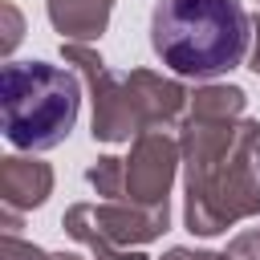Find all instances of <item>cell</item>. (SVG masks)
Listing matches in <instances>:
<instances>
[{
    "label": "cell",
    "mask_w": 260,
    "mask_h": 260,
    "mask_svg": "<svg viewBox=\"0 0 260 260\" xmlns=\"http://www.w3.org/2000/svg\"><path fill=\"white\" fill-rule=\"evenodd\" d=\"M179 146L187 162V228L195 236L228 232L260 211V122L187 118Z\"/></svg>",
    "instance_id": "obj_1"
},
{
    "label": "cell",
    "mask_w": 260,
    "mask_h": 260,
    "mask_svg": "<svg viewBox=\"0 0 260 260\" xmlns=\"http://www.w3.org/2000/svg\"><path fill=\"white\" fill-rule=\"evenodd\" d=\"M252 20L240 0H158L150 16L154 57L195 81L236 69L248 53Z\"/></svg>",
    "instance_id": "obj_2"
},
{
    "label": "cell",
    "mask_w": 260,
    "mask_h": 260,
    "mask_svg": "<svg viewBox=\"0 0 260 260\" xmlns=\"http://www.w3.org/2000/svg\"><path fill=\"white\" fill-rule=\"evenodd\" d=\"M0 110L4 138L20 150H49L69 138L81 85L69 69L49 61H8L0 73Z\"/></svg>",
    "instance_id": "obj_3"
},
{
    "label": "cell",
    "mask_w": 260,
    "mask_h": 260,
    "mask_svg": "<svg viewBox=\"0 0 260 260\" xmlns=\"http://www.w3.org/2000/svg\"><path fill=\"white\" fill-rule=\"evenodd\" d=\"M61 57L69 65H77L89 81V102H93V138L102 142H130V134H142L138 130V118H134V102H130V89H126V77H118L114 69H106V61L89 49V45H73V41H61Z\"/></svg>",
    "instance_id": "obj_4"
},
{
    "label": "cell",
    "mask_w": 260,
    "mask_h": 260,
    "mask_svg": "<svg viewBox=\"0 0 260 260\" xmlns=\"http://www.w3.org/2000/svg\"><path fill=\"white\" fill-rule=\"evenodd\" d=\"M179 154H183V146L171 134H162V130L138 134L130 146V158H126V199L146 203V207L167 203V191L179 171Z\"/></svg>",
    "instance_id": "obj_5"
},
{
    "label": "cell",
    "mask_w": 260,
    "mask_h": 260,
    "mask_svg": "<svg viewBox=\"0 0 260 260\" xmlns=\"http://www.w3.org/2000/svg\"><path fill=\"white\" fill-rule=\"evenodd\" d=\"M69 215H77L81 223H89L102 240L130 248V244H150L154 236L167 232V203H130V199H106V203H73Z\"/></svg>",
    "instance_id": "obj_6"
},
{
    "label": "cell",
    "mask_w": 260,
    "mask_h": 260,
    "mask_svg": "<svg viewBox=\"0 0 260 260\" xmlns=\"http://www.w3.org/2000/svg\"><path fill=\"white\" fill-rule=\"evenodd\" d=\"M126 89H130V102H134V118H138V130H162V126H175L183 118V110L191 106V93L154 73V69H130L126 73Z\"/></svg>",
    "instance_id": "obj_7"
},
{
    "label": "cell",
    "mask_w": 260,
    "mask_h": 260,
    "mask_svg": "<svg viewBox=\"0 0 260 260\" xmlns=\"http://www.w3.org/2000/svg\"><path fill=\"white\" fill-rule=\"evenodd\" d=\"M53 191V167L41 158L8 154L0 158V203H4V228L16 232V215L28 207H41Z\"/></svg>",
    "instance_id": "obj_8"
},
{
    "label": "cell",
    "mask_w": 260,
    "mask_h": 260,
    "mask_svg": "<svg viewBox=\"0 0 260 260\" xmlns=\"http://www.w3.org/2000/svg\"><path fill=\"white\" fill-rule=\"evenodd\" d=\"M114 12V0H49V20L61 32V41L89 45L106 32Z\"/></svg>",
    "instance_id": "obj_9"
},
{
    "label": "cell",
    "mask_w": 260,
    "mask_h": 260,
    "mask_svg": "<svg viewBox=\"0 0 260 260\" xmlns=\"http://www.w3.org/2000/svg\"><path fill=\"white\" fill-rule=\"evenodd\" d=\"M244 89L240 85H203L191 93V114L187 118H215V122H228V118H244Z\"/></svg>",
    "instance_id": "obj_10"
},
{
    "label": "cell",
    "mask_w": 260,
    "mask_h": 260,
    "mask_svg": "<svg viewBox=\"0 0 260 260\" xmlns=\"http://www.w3.org/2000/svg\"><path fill=\"white\" fill-rule=\"evenodd\" d=\"M61 223H65V232H69L77 244H85V248L93 252V260H146L142 252H130V248H118V244L102 240L89 223H81V219H77V215H69V211H65V219H61Z\"/></svg>",
    "instance_id": "obj_11"
},
{
    "label": "cell",
    "mask_w": 260,
    "mask_h": 260,
    "mask_svg": "<svg viewBox=\"0 0 260 260\" xmlns=\"http://www.w3.org/2000/svg\"><path fill=\"white\" fill-rule=\"evenodd\" d=\"M89 187L106 199H126V158H114V154H102L93 158V167L85 171Z\"/></svg>",
    "instance_id": "obj_12"
},
{
    "label": "cell",
    "mask_w": 260,
    "mask_h": 260,
    "mask_svg": "<svg viewBox=\"0 0 260 260\" xmlns=\"http://www.w3.org/2000/svg\"><path fill=\"white\" fill-rule=\"evenodd\" d=\"M228 260H260V228H248L232 240L228 248Z\"/></svg>",
    "instance_id": "obj_13"
},
{
    "label": "cell",
    "mask_w": 260,
    "mask_h": 260,
    "mask_svg": "<svg viewBox=\"0 0 260 260\" xmlns=\"http://www.w3.org/2000/svg\"><path fill=\"white\" fill-rule=\"evenodd\" d=\"M0 12H4V41H0V49H4V53H12V49H16V41H20V12H16V4H12V0H4V4H0Z\"/></svg>",
    "instance_id": "obj_14"
},
{
    "label": "cell",
    "mask_w": 260,
    "mask_h": 260,
    "mask_svg": "<svg viewBox=\"0 0 260 260\" xmlns=\"http://www.w3.org/2000/svg\"><path fill=\"white\" fill-rule=\"evenodd\" d=\"M162 260H228V252H191V248H171Z\"/></svg>",
    "instance_id": "obj_15"
},
{
    "label": "cell",
    "mask_w": 260,
    "mask_h": 260,
    "mask_svg": "<svg viewBox=\"0 0 260 260\" xmlns=\"http://www.w3.org/2000/svg\"><path fill=\"white\" fill-rule=\"evenodd\" d=\"M252 32H256V49H252V69L260 73V12L252 16Z\"/></svg>",
    "instance_id": "obj_16"
},
{
    "label": "cell",
    "mask_w": 260,
    "mask_h": 260,
    "mask_svg": "<svg viewBox=\"0 0 260 260\" xmlns=\"http://www.w3.org/2000/svg\"><path fill=\"white\" fill-rule=\"evenodd\" d=\"M256 171H260V146H256Z\"/></svg>",
    "instance_id": "obj_17"
}]
</instances>
